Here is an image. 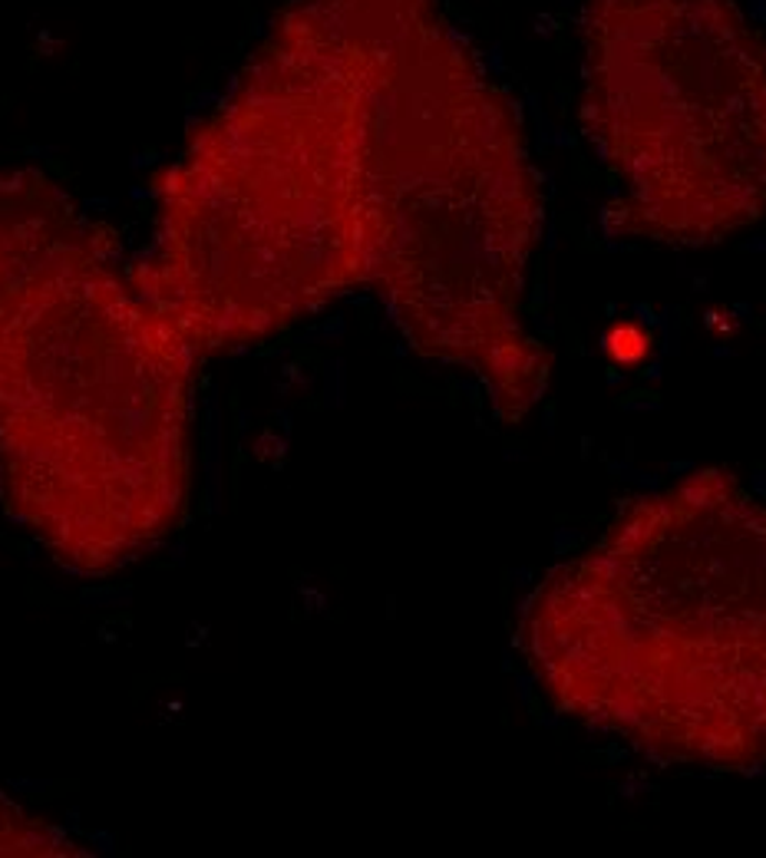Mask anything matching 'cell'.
Segmentation results:
<instances>
[{
	"label": "cell",
	"instance_id": "1",
	"mask_svg": "<svg viewBox=\"0 0 766 858\" xmlns=\"http://www.w3.org/2000/svg\"><path fill=\"white\" fill-rule=\"evenodd\" d=\"M196 360L99 221L0 169V505L63 572L109 578L176 532Z\"/></svg>",
	"mask_w": 766,
	"mask_h": 858
},
{
	"label": "cell",
	"instance_id": "2",
	"mask_svg": "<svg viewBox=\"0 0 766 858\" xmlns=\"http://www.w3.org/2000/svg\"><path fill=\"white\" fill-rule=\"evenodd\" d=\"M364 0H291L156 186L139 284L199 357L370 287Z\"/></svg>",
	"mask_w": 766,
	"mask_h": 858
},
{
	"label": "cell",
	"instance_id": "3",
	"mask_svg": "<svg viewBox=\"0 0 766 858\" xmlns=\"http://www.w3.org/2000/svg\"><path fill=\"white\" fill-rule=\"evenodd\" d=\"M518 650L568 720L658 763L766 766V499L697 469L555 565Z\"/></svg>",
	"mask_w": 766,
	"mask_h": 858
},
{
	"label": "cell",
	"instance_id": "4",
	"mask_svg": "<svg viewBox=\"0 0 766 858\" xmlns=\"http://www.w3.org/2000/svg\"><path fill=\"white\" fill-rule=\"evenodd\" d=\"M370 287L423 360L470 374L500 423L545 397L552 357L522 297L542 186L522 119L440 0H364Z\"/></svg>",
	"mask_w": 766,
	"mask_h": 858
},
{
	"label": "cell",
	"instance_id": "5",
	"mask_svg": "<svg viewBox=\"0 0 766 858\" xmlns=\"http://www.w3.org/2000/svg\"><path fill=\"white\" fill-rule=\"evenodd\" d=\"M581 129L605 224L671 248L766 214V36L737 0H585Z\"/></svg>",
	"mask_w": 766,
	"mask_h": 858
},
{
	"label": "cell",
	"instance_id": "6",
	"mask_svg": "<svg viewBox=\"0 0 766 858\" xmlns=\"http://www.w3.org/2000/svg\"><path fill=\"white\" fill-rule=\"evenodd\" d=\"M86 858L93 849H86L80 839H73L66 829L50 823L40 813H30L27 806L13 803L0 793V858Z\"/></svg>",
	"mask_w": 766,
	"mask_h": 858
},
{
	"label": "cell",
	"instance_id": "7",
	"mask_svg": "<svg viewBox=\"0 0 766 858\" xmlns=\"http://www.w3.org/2000/svg\"><path fill=\"white\" fill-rule=\"evenodd\" d=\"M605 347L615 364H641L651 350V337L634 324H618L615 331H608Z\"/></svg>",
	"mask_w": 766,
	"mask_h": 858
}]
</instances>
